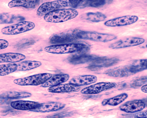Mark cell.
I'll list each match as a JSON object with an SVG mask.
<instances>
[{"instance_id": "1", "label": "cell", "mask_w": 147, "mask_h": 118, "mask_svg": "<svg viewBox=\"0 0 147 118\" xmlns=\"http://www.w3.org/2000/svg\"><path fill=\"white\" fill-rule=\"evenodd\" d=\"M90 50L88 44L81 43L54 45L46 47L45 48L46 52L55 54L75 53L85 54Z\"/></svg>"}, {"instance_id": "2", "label": "cell", "mask_w": 147, "mask_h": 118, "mask_svg": "<svg viewBox=\"0 0 147 118\" xmlns=\"http://www.w3.org/2000/svg\"><path fill=\"white\" fill-rule=\"evenodd\" d=\"M78 14V12L74 9H62L47 14L45 16L44 19L48 22H62L74 18Z\"/></svg>"}, {"instance_id": "3", "label": "cell", "mask_w": 147, "mask_h": 118, "mask_svg": "<svg viewBox=\"0 0 147 118\" xmlns=\"http://www.w3.org/2000/svg\"><path fill=\"white\" fill-rule=\"evenodd\" d=\"M78 39L87 40L102 42H107L116 39L117 37L112 34L101 33L96 32L85 31L80 30L74 31Z\"/></svg>"}, {"instance_id": "4", "label": "cell", "mask_w": 147, "mask_h": 118, "mask_svg": "<svg viewBox=\"0 0 147 118\" xmlns=\"http://www.w3.org/2000/svg\"><path fill=\"white\" fill-rule=\"evenodd\" d=\"M52 76V74L50 73H42L16 79L14 81V82L22 86H38L44 84Z\"/></svg>"}, {"instance_id": "5", "label": "cell", "mask_w": 147, "mask_h": 118, "mask_svg": "<svg viewBox=\"0 0 147 118\" xmlns=\"http://www.w3.org/2000/svg\"><path fill=\"white\" fill-rule=\"evenodd\" d=\"M35 24L32 22L22 21L3 28L1 32L6 35H14L25 33L33 29Z\"/></svg>"}, {"instance_id": "6", "label": "cell", "mask_w": 147, "mask_h": 118, "mask_svg": "<svg viewBox=\"0 0 147 118\" xmlns=\"http://www.w3.org/2000/svg\"><path fill=\"white\" fill-rule=\"evenodd\" d=\"M67 2L57 1L47 2L42 4L36 11V14L39 16H45L56 10L62 9L67 6Z\"/></svg>"}, {"instance_id": "7", "label": "cell", "mask_w": 147, "mask_h": 118, "mask_svg": "<svg viewBox=\"0 0 147 118\" xmlns=\"http://www.w3.org/2000/svg\"><path fill=\"white\" fill-rule=\"evenodd\" d=\"M116 84L112 82H101L83 89L81 93L85 94H96L114 88Z\"/></svg>"}, {"instance_id": "8", "label": "cell", "mask_w": 147, "mask_h": 118, "mask_svg": "<svg viewBox=\"0 0 147 118\" xmlns=\"http://www.w3.org/2000/svg\"><path fill=\"white\" fill-rule=\"evenodd\" d=\"M145 42L143 38L130 37L122 39L113 43L109 46V48L113 49H118L135 46L141 44Z\"/></svg>"}, {"instance_id": "9", "label": "cell", "mask_w": 147, "mask_h": 118, "mask_svg": "<svg viewBox=\"0 0 147 118\" xmlns=\"http://www.w3.org/2000/svg\"><path fill=\"white\" fill-rule=\"evenodd\" d=\"M138 18L136 16H128L110 20L104 23L108 27H115L126 26L137 22Z\"/></svg>"}, {"instance_id": "10", "label": "cell", "mask_w": 147, "mask_h": 118, "mask_svg": "<svg viewBox=\"0 0 147 118\" xmlns=\"http://www.w3.org/2000/svg\"><path fill=\"white\" fill-rule=\"evenodd\" d=\"M146 107V104L141 100H134L122 104L119 107L122 111L128 113H133L140 112Z\"/></svg>"}, {"instance_id": "11", "label": "cell", "mask_w": 147, "mask_h": 118, "mask_svg": "<svg viewBox=\"0 0 147 118\" xmlns=\"http://www.w3.org/2000/svg\"><path fill=\"white\" fill-rule=\"evenodd\" d=\"M41 104L38 102L24 100H18L11 102V107L13 109L19 110H33L39 107Z\"/></svg>"}, {"instance_id": "12", "label": "cell", "mask_w": 147, "mask_h": 118, "mask_svg": "<svg viewBox=\"0 0 147 118\" xmlns=\"http://www.w3.org/2000/svg\"><path fill=\"white\" fill-rule=\"evenodd\" d=\"M97 80L96 77L92 75H83L73 77L69 83L80 86L88 85L95 83Z\"/></svg>"}, {"instance_id": "13", "label": "cell", "mask_w": 147, "mask_h": 118, "mask_svg": "<svg viewBox=\"0 0 147 118\" xmlns=\"http://www.w3.org/2000/svg\"><path fill=\"white\" fill-rule=\"evenodd\" d=\"M65 106V104L60 102H48L41 104L39 107L32 111L40 113L56 111L62 109Z\"/></svg>"}, {"instance_id": "14", "label": "cell", "mask_w": 147, "mask_h": 118, "mask_svg": "<svg viewBox=\"0 0 147 118\" xmlns=\"http://www.w3.org/2000/svg\"><path fill=\"white\" fill-rule=\"evenodd\" d=\"M80 89V86L71 83L60 84L50 87L48 89L49 92L61 93L75 92Z\"/></svg>"}, {"instance_id": "15", "label": "cell", "mask_w": 147, "mask_h": 118, "mask_svg": "<svg viewBox=\"0 0 147 118\" xmlns=\"http://www.w3.org/2000/svg\"><path fill=\"white\" fill-rule=\"evenodd\" d=\"M69 76L67 74H58L52 76L42 85L43 87H48L61 84L68 80Z\"/></svg>"}, {"instance_id": "16", "label": "cell", "mask_w": 147, "mask_h": 118, "mask_svg": "<svg viewBox=\"0 0 147 118\" xmlns=\"http://www.w3.org/2000/svg\"><path fill=\"white\" fill-rule=\"evenodd\" d=\"M26 58L25 55L20 53H9L0 54V63H14L22 61Z\"/></svg>"}, {"instance_id": "17", "label": "cell", "mask_w": 147, "mask_h": 118, "mask_svg": "<svg viewBox=\"0 0 147 118\" xmlns=\"http://www.w3.org/2000/svg\"><path fill=\"white\" fill-rule=\"evenodd\" d=\"M77 39L72 32L61 33L54 35L50 39V41L53 43H63L72 42Z\"/></svg>"}, {"instance_id": "18", "label": "cell", "mask_w": 147, "mask_h": 118, "mask_svg": "<svg viewBox=\"0 0 147 118\" xmlns=\"http://www.w3.org/2000/svg\"><path fill=\"white\" fill-rule=\"evenodd\" d=\"M38 1H13L8 4L9 8L16 7H23L27 8H33L35 7L39 3Z\"/></svg>"}, {"instance_id": "19", "label": "cell", "mask_w": 147, "mask_h": 118, "mask_svg": "<svg viewBox=\"0 0 147 118\" xmlns=\"http://www.w3.org/2000/svg\"><path fill=\"white\" fill-rule=\"evenodd\" d=\"M128 96L127 94L122 93L113 97L104 100L102 104L103 105L107 104L110 106H116L125 101Z\"/></svg>"}, {"instance_id": "20", "label": "cell", "mask_w": 147, "mask_h": 118, "mask_svg": "<svg viewBox=\"0 0 147 118\" xmlns=\"http://www.w3.org/2000/svg\"><path fill=\"white\" fill-rule=\"evenodd\" d=\"M17 65V71H26L40 66L42 65V63L37 61H26L21 62Z\"/></svg>"}, {"instance_id": "21", "label": "cell", "mask_w": 147, "mask_h": 118, "mask_svg": "<svg viewBox=\"0 0 147 118\" xmlns=\"http://www.w3.org/2000/svg\"><path fill=\"white\" fill-rule=\"evenodd\" d=\"M93 58L92 56L86 54H76L70 56L69 62L73 64H78L87 62Z\"/></svg>"}, {"instance_id": "22", "label": "cell", "mask_w": 147, "mask_h": 118, "mask_svg": "<svg viewBox=\"0 0 147 118\" xmlns=\"http://www.w3.org/2000/svg\"><path fill=\"white\" fill-rule=\"evenodd\" d=\"M18 65L10 63L0 65V76H4L13 73L17 71Z\"/></svg>"}, {"instance_id": "23", "label": "cell", "mask_w": 147, "mask_h": 118, "mask_svg": "<svg viewBox=\"0 0 147 118\" xmlns=\"http://www.w3.org/2000/svg\"><path fill=\"white\" fill-rule=\"evenodd\" d=\"M86 17L87 20L95 22L103 21L107 18L105 15L99 12L88 13L86 14Z\"/></svg>"}, {"instance_id": "24", "label": "cell", "mask_w": 147, "mask_h": 118, "mask_svg": "<svg viewBox=\"0 0 147 118\" xmlns=\"http://www.w3.org/2000/svg\"><path fill=\"white\" fill-rule=\"evenodd\" d=\"M69 3L70 6L75 8H83L86 7V1H69Z\"/></svg>"}, {"instance_id": "25", "label": "cell", "mask_w": 147, "mask_h": 118, "mask_svg": "<svg viewBox=\"0 0 147 118\" xmlns=\"http://www.w3.org/2000/svg\"><path fill=\"white\" fill-rule=\"evenodd\" d=\"M106 1L99 0V1H89L88 7H102L107 3Z\"/></svg>"}, {"instance_id": "26", "label": "cell", "mask_w": 147, "mask_h": 118, "mask_svg": "<svg viewBox=\"0 0 147 118\" xmlns=\"http://www.w3.org/2000/svg\"><path fill=\"white\" fill-rule=\"evenodd\" d=\"M9 45V43L7 40L3 39H0V50L7 48Z\"/></svg>"}, {"instance_id": "27", "label": "cell", "mask_w": 147, "mask_h": 118, "mask_svg": "<svg viewBox=\"0 0 147 118\" xmlns=\"http://www.w3.org/2000/svg\"><path fill=\"white\" fill-rule=\"evenodd\" d=\"M136 118H147V111L141 112L136 115Z\"/></svg>"}, {"instance_id": "28", "label": "cell", "mask_w": 147, "mask_h": 118, "mask_svg": "<svg viewBox=\"0 0 147 118\" xmlns=\"http://www.w3.org/2000/svg\"><path fill=\"white\" fill-rule=\"evenodd\" d=\"M142 91L145 93H147V85H145L142 87L141 88Z\"/></svg>"}, {"instance_id": "29", "label": "cell", "mask_w": 147, "mask_h": 118, "mask_svg": "<svg viewBox=\"0 0 147 118\" xmlns=\"http://www.w3.org/2000/svg\"><path fill=\"white\" fill-rule=\"evenodd\" d=\"M0 118H1L0 117Z\"/></svg>"}]
</instances>
